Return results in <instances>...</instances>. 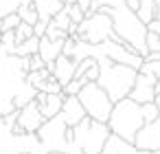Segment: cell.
Returning a JSON list of instances; mask_svg holds the SVG:
<instances>
[{
    "mask_svg": "<svg viewBox=\"0 0 160 154\" xmlns=\"http://www.w3.org/2000/svg\"><path fill=\"white\" fill-rule=\"evenodd\" d=\"M97 77H99V64H97V60H94V64L88 66V71H86L79 79H83V82H97Z\"/></svg>",
    "mask_w": 160,
    "mask_h": 154,
    "instance_id": "35",
    "label": "cell"
},
{
    "mask_svg": "<svg viewBox=\"0 0 160 154\" xmlns=\"http://www.w3.org/2000/svg\"><path fill=\"white\" fill-rule=\"evenodd\" d=\"M33 7L40 16V20H53L57 11L64 9V0H33Z\"/></svg>",
    "mask_w": 160,
    "mask_h": 154,
    "instance_id": "18",
    "label": "cell"
},
{
    "mask_svg": "<svg viewBox=\"0 0 160 154\" xmlns=\"http://www.w3.org/2000/svg\"><path fill=\"white\" fill-rule=\"evenodd\" d=\"M153 5H156V18L160 20V0H156V3H153Z\"/></svg>",
    "mask_w": 160,
    "mask_h": 154,
    "instance_id": "41",
    "label": "cell"
},
{
    "mask_svg": "<svg viewBox=\"0 0 160 154\" xmlns=\"http://www.w3.org/2000/svg\"><path fill=\"white\" fill-rule=\"evenodd\" d=\"M72 130V145L79 154H101L105 139L110 136V128L103 121H94L90 117H83Z\"/></svg>",
    "mask_w": 160,
    "mask_h": 154,
    "instance_id": "5",
    "label": "cell"
},
{
    "mask_svg": "<svg viewBox=\"0 0 160 154\" xmlns=\"http://www.w3.org/2000/svg\"><path fill=\"white\" fill-rule=\"evenodd\" d=\"M29 57L0 51V117L20 110L35 99L38 90L27 82Z\"/></svg>",
    "mask_w": 160,
    "mask_h": 154,
    "instance_id": "1",
    "label": "cell"
},
{
    "mask_svg": "<svg viewBox=\"0 0 160 154\" xmlns=\"http://www.w3.org/2000/svg\"><path fill=\"white\" fill-rule=\"evenodd\" d=\"M138 71L151 73V75L158 79V77H160V51H158V53H147V55L142 57V64H140Z\"/></svg>",
    "mask_w": 160,
    "mask_h": 154,
    "instance_id": "19",
    "label": "cell"
},
{
    "mask_svg": "<svg viewBox=\"0 0 160 154\" xmlns=\"http://www.w3.org/2000/svg\"><path fill=\"white\" fill-rule=\"evenodd\" d=\"M99 57H108V60H112V62H116V64H125V66L136 68V71H138L140 64H142V57H140L132 46L118 44V42H114V40H105V42L99 44Z\"/></svg>",
    "mask_w": 160,
    "mask_h": 154,
    "instance_id": "9",
    "label": "cell"
},
{
    "mask_svg": "<svg viewBox=\"0 0 160 154\" xmlns=\"http://www.w3.org/2000/svg\"><path fill=\"white\" fill-rule=\"evenodd\" d=\"M86 84H88V82H83V79H70V82L62 88V93H64V95H79V90H81Z\"/></svg>",
    "mask_w": 160,
    "mask_h": 154,
    "instance_id": "32",
    "label": "cell"
},
{
    "mask_svg": "<svg viewBox=\"0 0 160 154\" xmlns=\"http://www.w3.org/2000/svg\"><path fill=\"white\" fill-rule=\"evenodd\" d=\"M48 75H51V71H48V68H42V71H29V73H27V82L38 90V88H40V84H42Z\"/></svg>",
    "mask_w": 160,
    "mask_h": 154,
    "instance_id": "23",
    "label": "cell"
},
{
    "mask_svg": "<svg viewBox=\"0 0 160 154\" xmlns=\"http://www.w3.org/2000/svg\"><path fill=\"white\" fill-rule=\"evenodd\" d=\"M62 49H64V40H48V38H40L38 55L48 64V62H55V60L62 55Z\"/></svg>",
    "mask_w": 160,
    "mask_h": 154,
    "instance_id": "17",
    "label": "cell"
},
{
    "mask_svg": "<svg viewBox=\"0 0 160 154\" xmlns=\"http://www.w3.org/2000/svg\"><path fill=\"white\" fill-rule=\"evenodd\" d=\"M44 38H48V40H66V38H68V33H66L64 29H59V27H55V22H53V20H48V24H46V33H44Z\"/></svg>",
    "mask_w": 160,
    "mask_h": 154,
    "instance_id": "28",
    "label": "cell"
},
{
    "mask_svg": "<svg viewBox=\"0 0 160 154\" xmlns=\"http://www.w3.org/2000/svg\"><path fill=\"white\" fill-rule=\"evenodd\" d=\"M101 154H149V152H142L132 141H125V139H121V136H116V134L110 132V136L105 139V145H103Z\"/></svg>",
    "mask_w": 160,
    "mask_h": 154,
    "instance_id": "15",
    "label": "cell"
},
{
    "mask_svg": "<svg viewBox=\"0 0 160 154\" xmlns=\"http://www.w3.org/2000/svg\"><path fill=\"white\" fill-rule=\"evenodd\" d=\"M77 0H64V5H75Z\"/></svg>",
    "mask_w": 160,
    "mask_h": 154,
    "instance_id": "44",
    "label": "cell"
},
{
    "mask_svg": "<svg viewBox=\"0 0 160 154\" xmlns=\"http://www.w3.org/2000/svg\"><path fill=\"white\" fill-rule=\"evenodd\" d=\"M75 62H72V57H66V55H59L55 62H53V71H51V75L62 84V88L70 82V79H75Z\"/></svg>",
    "mask_w": 160,
    "mask_h": 154,
    "instance_id": "16",
    "label": "cell"
},
{
    "mask_svg": "<svg viewBox=\"0 0 160 154\" xmlns=\"http://www.w3.org/2000/svg\"><path fill=\"white\" fill-rule=\"evenodd\" d=\"M33 0H0V18H5L9 13H18L20 7L31 5Z\"/></svg>",
    "mask_w": 160,
    "mask_h": 154,
    "instance_id": "21",
    "label": "cell"
},
{
    "mask_svg": "<svg viewBox=\"0 0 160 154\" xmlns=\"http://www.w3.org/2000/svg\"><path fill=\"white\" fill-rule=\"evenodd\" d=\"M18 16H20V20H22V22H27V24H31V27L40 20V16H38V11H35V7H33V3H31V5H24V7H20V9H18Z\"/></svg>",
    "mask_w": 160,
    "mask_h": 154,
    "instance_id": "22",
    "label": "cell"
},
{
    "mask_svg": "<svg viewBox=\"0 0 160 154\" xmlns=\"http://www.w3.org/2000/svg\"><path fill=\"white\" fill-rule=\"evenodd\" d=\"M53 22H55V27H59V29H68V24H70V16H68V9H66V5H64V9L62 11H57L55 16H53Z\"/></svg>",
    "mask_w": 160,
    "mask_h": 154,
    "instance_id": "30",
    "label": "cell"
},
{
    "mask_svg": "<svg viewBox=\"0 0 160 154\" xmlns=\"http://www.w3.org/2000/svg\"><path fill=\"white\" fill-rule=\"evenodd\" d=\"M20 22H22V20H20V16H18V13H9V16H5V18H0V33H5V31H13Z\"/></svg>",
    "mask_w": 160,
    "mask_h": 154,
    "instance_id": "26",
    "label": "cell"
},
{
    "mask_svg": "<svg viewBox=\"0 0 160 154\" xmlns=\"http://www.w3.org/2000/svg\"><path fill=\"white\" fill-rule=\"evenodd\" d=\"M72 49H75V40H72V38H66V40H64L62 55H66V57H72Z\"/></svg>",
    "mask_w": 160,
    "mask_h": 154,
    "instance_id": "37",
    "label": "cell"
},
{
    "mask_svg": "<svg viewBox=\"0 0 160 154\" xmlns=\"http://www.w3.org/2000/svg\"><path fill=\"white\" fill-rule=\"evenodd\" d=\"M38 93H48V95H53V93H62V84H59L53 75H48V77L40 84Z\"/></svg>",
    "mask_w": 160,
    "mask_h": 154,
    "instance_id": "25",
    "label": "cell"
},
{
    "mask_svg": "<svg viewBox=\"0 0 160 154\" xmlns=\"http://www.w3.org/2000/svg\"><path fill=\"white\" fill-rule=\"evenodd\" d=\"M44 121H46V119H44V114L40 112L38 101L33 99V101H29L27 106H22V108L18 110L16 125H18L22 132H38V130H40V125H42Z\"/></svg>",
    "mask_w": 160,
    "mask_h": 154,
    "instance_id": "12",
    "label": "cell"
},
{
    "mask_svg": "<svg viewBox=\"0 0 160 154\" xmlns=\"http://www.w3.org/2000/svg\"><path fill=\"white\" fill-rule=\"evenodd\" d=\"M147 31H149V33H158V35H160V20H158V18L149 20V22H147Z\"/></svg>",
    "mask_w": 160,
    "mask_h": 154,
    "instance_id": "38",
    "label": "cell"
},
{
    "mask_svg": "<svg viewBox=\"0 0 160 154\" xmlns=\"http://www.w3.org/2000/svg\"><path fill=\"white\" fill-rule=\"evenodd\" d=\"M77 97H79V101H81V106H83V110H86V114H88L90 119L108 123L114 101L108 97V93H105L97 82H88V84L79 90Z\"/></svg>",
    "mask_w": 160,
    "mask_h": 154,
    "instance_id": "7",
    "label": "cell"
},
{
    "mask_svg": "<svg viewBox=\"0 0 160 154\" xmlns=\"http://www.w3.org/2000/svg\"><path fill=\"white\" fill-rule=\"evenodd\" d=\"M125 7L132 11H138V0H125Z\"/></svg>",
    "mask_w": 160,
    "mask_h": 154,
    "instance_id": "39",
    "label": "cell"
},
{
    "mask_svg": "<svg viewBox=\"0 0 160 154\" xmlns=\"http://www.w3.org/2000/svg\"><path fill=\"white\" fill-rule=\"evenodd\" d=\"M16 35L13 31H5L2 35H0V51H5V53H13L16 51Z\"/></svg>",
    "mask_w": 160,
    "mask_h": 154,
    "instance_id": "24",
    "label": "cell"
},
{
    "mask_svg": "<svg viewBox=\"0 0 160 154\" xmlns=\"http://www.w3.org/2000/svg\"><path fill=\"white\" fill-rule=\"evenodd\" d=\"M114 33L112 29V18L105 11H94V13H86V18L77 24V38L90 44H101L105 40H110Z\"/></svg>",
    "mask_w": 160,
    "mask_h": 154,
    "instance_id": "8",
    "label": "cell"
},
{
    "mask_svg": "<svg viewBox=\"0 0 160 154\" xmlns=\"http://www.w3.org/2000/svg\"><path fill=\"white\" fill-rule=\"evenodd\" d=\"M77 5H79V7L83 9V13H86V9L90 7V0H77Z\"/></svg>",
    "mask_w": 160,
    "mask_h": 154,
    "instance_id": "40",
    "label": "cell"
},
{
    "mask_svg": "<svg viewBox=\"0 0 160 154\" xmlns=\"http://www.w3.org/2000/svg\"><path fill=\"white\" fill-rule=\"evenodd\" d=\"M149 154H160V150H153V152H149Z\"/></svg>",
    "mask_w": 160,
    "mask_h": 154,
    "instance_id": "45",
    "label": "cell"
},
{
    "mask_svg": "<svg viewBox=\"0 0 160 154\" xmlns=\"http://www.w3.org/2000/svg\"><path fill=\"white\" fill-rule=\"evenodd\" d=\"M42 68H46V62H44L38 53L29 55V71H42Z\"/></svg>",
    "mask_w": 160,
    "mask_h": 154,
    "instance_id": "34",
    "label": "cell"
},
{
    "mask_svg": "<svg viewBox=\"0 0 160 154\" xmlns=\"http://www.w3.org/2000/svg\"><path fill=\"white\" fill-rule=\"evenodd\" d=\"M38 49H40V38L31 35L29 40H24V42L16 44V51H13V55H18V57H29V55L38 53Z\"/></svg>",
    "mask_w": 160,
    "mask_h": 154,
    "instance_id": "20",
    "label": "cell"
},
{
    "mask_svg": "<svg viewBox=\"0 0 160 154\" xmlns=\"http://www.w3.org/2000/svg\"><path fill=\"white\" fill-rule=\"evenodd\" d=\"M140 112H142L145 123H149V121H153V119H158V117H160L158 106H156L153 101H149V104H140Z\"/></svg>",
    "mask_w": 160,
    "mask_h": 154,
    "instance_id": "29",
    "label": "cell"
},
{
    "mask_svg": "<svg viewBox=\"0 0 160 154\" xmlns=\"http://www.w3.org/2000/svg\"><path fill=\"white\" fill-rule=\"evenodd\" d=\"M99 11H105L112 18V29L114 33L127 44L132 46L140 57L147 55V46H145V35H147V24L136 16V11L127 9L125 3L118 7H101Z\"/></svg>",
    "mask_w": 160,
    "mask_h": 154,
    "instance_id": "2",
    "label": "cell"
},
{
    "mask_svg": "<svg viewBox=\"0 0 160 154\" xmlns=\"http://www.w3.org/2000/svg\"><path fill=\"white\" fill-rule=\"evenodd\" d=\"M156 93H160V77L156 79Z\"/></svg>",
    "mask_w": 160,
    "mask_h": 154,
    "instance_id": "43",
    "label": "cell"
},
{
    "mask_svg": "<svg viewBox=\"0 0 160 154\" xmlns=\"http://www.w3.org/2000/svg\"><path fill=\"white\" fill-rule=\"evenodd\" d=\"M46 20H38L35 24H33V35L35 38H44V33H46Z\"/></svg>",
    "mask_w": 160,
    "mask_h": 154,
    "instance_id": "36",
    "label": "cell"
},
{
    "mask_svg": "<svg viewBox=\"0 0 160 154\" xmlns=\"http://www.w3.org/2000/svg\"><path fill=\"white\" fill-rule=\"evenodd\" d=\"M59 114H62V119H64V123H66L68 128H75L83 117H88L77 95H66V97H64V104H62Z\"/></svg>",
    "mask_w": 160,
    "mask_h": 154,
    "instance_id": "13",
    "label": "cell"
},
{
    "mask_svg": "<svg viewBox=\"0 0 160 154\" xmlns=\"http://www.w3.org/2000/svg\"><path fill=\"white\" fill-rule=\"evenodd\" d=\"M145 46H147V53H158V51H160V35L147 31V35H145Z\"/></svg>",
    "mask_w": 160,
    "mask_h": 154,
    "instance_id": "31",
    "label": "cell"
},
{
    "mask_svg": "<svg viewBox=\"0 0 160 154\" xmlns=\"http://www.w3.org/2000/svg\"><path fill=\"white\" fill-rule=\"evenodd\" d=\"M156 97V77L151 73H142L138 71L136 82L129 90V99H134L136 104H149Z\"/></svg>",
    "mask_w": 160,
    "mask_h": 154,
    "instance_id": "11",
    "label": "cell"
},
{
    "mask_svg": "<svg viewBox=\"0 0 160 154\" xmlns=\"http://www.w3.org/2000/svg\"><path fill=\"white\" fill-rule=\"evenodd\" d=\"M0 35H2V33H0Z\"/></svg>",
    "mask_w": 160,
    "mask_h": 154,
    "instance_id": "46",
    "label": "cell"
},
{
    "mask_svg": "<svg viewBox=\"0 0 160 154\" xmlns=\"http://www.w3.org/2000/svg\"><path fill=\"white\" fill-rule=\"evenodd\" d=\"M142 125H145V119H142V112H140V104H136L129 97L114 101L110 119H108V128H110L112 134L134 143V136Z\"/></svg>",
    "mask_w": 160,
    "mask_h": 154,
    "instance_id": "4",
    "label": "cell"
},
{
    "mask_svg": "<svg viewBox=\"0 0 160 154\" xmlns=\"http://www.w3.org/2000/svg\"><path fill=\"white\" fill-rule=\"evenodd\" d=\"M134 145L142 152H153V150H160V117L145 123L136 136H134Z\"/></svg>",
    "mask_w": 160,
    "mask_h": 154,
    "instance_id": "10",
    "label": "cell"
},
{
    "mask_svg": "<svg viewBox=\"0 0 160 154\" xmlns=\"http://www.w3.org/2000/svg\"><path fill=\"white\" fill-rule=\"evenodd\" d=\"M153 104L158 106V112H160V93H156V97H153Z\"/></svg>",
    "mask_w": 160,
    "mask_h": 154,
    "instance_id": "42",
    "label": "cell"
},
{
    "mask_svg": "<svg viewBox=\"0 0 160 154\" xmlns=\"http://www.w3.org/2000/svg\"><path fill=\"white\" fill-rule=\"evenodd\" d=\"M66 9H68V16H70V22H75V24H79L83 18H86V13H83V9L75 3V5H66Z\"/></svg>",
    "mask_w": 160,
    "mask_h": 154,
    "instance_id": "33",
    "label": "cell"
},
{
    "mask_svg": "<svg viewBox=\"0 0 160 154\" xmlns=\"http://www.w3.org/2000/svg\"><path fill=\"white\" fill-rule=\"evenodd\" d=\"M35 134H38V139H40V143H42V147H44L46 154H48V152L79 154L77 147H75L72 141H70V139H72V130L64 123L62 114H55V117L46 119V121L40 125V130H38Z\"/></svg>",
    "mask_w": 160,
    "mask_h": 154,
    "instance_id": "6",
    "label": "cell"
},
{
    "mask_svg": "<svg viewBox=\"0 0 160 154\" xmlns=\"http://www.w3.org/2000/svg\"><path fill=\"white\" fill-rule=\"evenodd\" d=\"M13 35H16V42L20 44V42H24V40H29V38L33 35V27L27 24V22H20V24L13 29Z\"/></svg>",
    "mask_w": 160,
    "mask_h": 154,
    "instance_id": "27",
    "label": "cell"
},
{
    "mask_svg": "<svg viewBox=\"0 0 160 154\" xmlns=\"http://www.w3.org/2000/svg\"><path fill=\"white\" fill-rule=\"evenodd\" d=\"M64 97H66L64 93H53V95H48V93H38V95H35L38 108H40V112L44 114V119H51V117L59 114L62 104H64Z\"/></svg>",
    "mask_w": 160,
    "mask_h": 154,
    "instance_id": "14",
    "label": "cell"
},
{
    "mask_svg": "<svg viewBox=\"0 0 160 154\" xmlns=\"http://www.w3.org/2000/svg\"><path fill=\"white\" fill-rule=\"evenodd\" d=\"M97 64H99L97 84L108 93V97L112 101L129 97V90H132V86L136 82L138 71L129 68L125 64H116V62H112L108 57H97Z\"/></svg>",
    "mask_w": 160,
    "mask_h": 154,
    "instance_id": "3",
    "label": "cell"
}]
</instances>
